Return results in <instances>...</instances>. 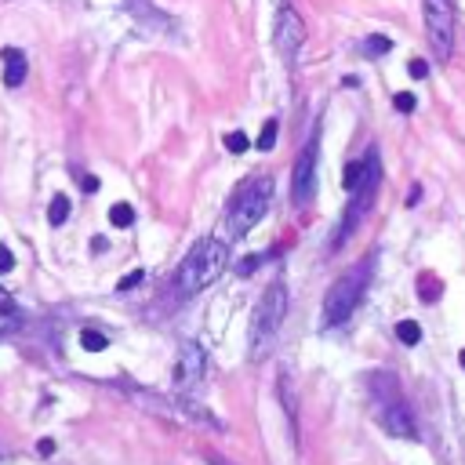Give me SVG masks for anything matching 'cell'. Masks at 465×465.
<instances>
[{
    "instance_id": "6da1fadb",
    "label": "cell",
    "mask_w": 465,
    "mask_h": 465,
    "mask_svg": "<svg viewBox=\"0 0 465 465\" xmlns=\"http://www.w3.org/2000/svg\"><path fill=\"white\" fill-rule=\"evenodd\" d=\"M367 396H371V407H374L378 426H382L389 436H400V440H414L418 436L414 414L407 407L404 393H400L396 374H389V371L367 374Z\"/></svg>"
},
{
    "instance_id": "7a4b0ae2",
    "label": "cell",
    "mask_w": 465,
    "mask_h": 465,
    "mask_svg": "<svg viewBox=\"0 0 465 465\" xmlns=\"http://www.w3.org/2000/svg\"><path fill=\"white\" fill-rule=\"evenodd\" d=\"M229 266V247L222 240H200L189 255L182 258L175 280H171V294L178 299H193L207 284H215Z\"/></svg>"
},
{
    "instance_id": "3957f363",
    "label": "cell",
    "mask_w": 465,
    "mask_h": 465,
    "mask_svg": "<svg viewBox=\"0 0 465 465\" xmlns=\"http://www.w3.org/2000/svg\"><path fill=\"white\" fill-rule=\"evenodd\" d=\"M284 316H287V287L280 280H273L255 306V316H251V331H247L251 360H262L269 353V346L277 342V334H280Z\"/></svg>"
},
{
    "instance_id": "277c9868",
    "label": "cell",
    "mask_w": 465,
    "mask_h": 465,
    "mask_svg": "<svg viewBox=\"0 0 465 465\" xmlns=\"http://www.w3.org/2000/svg\"><path fill=\"white\" fill-rule=\"evenodd\" d=\"M269 200H273V178L269 175H255L240 185V193L232 197L229 204V215H225V232L232 240L247 237L251 229L262 222V215L269 211Z\"/></svg>"
},
{
    "instance_id": "5b68a950",
    "label": "cell",
    "mask_w": 465,
    "mask_h": 465,
    "mask_svg": "<svg viewBox=\"0 0 465 465\" xmlns=\"http://www.w3.org/2000/svg\"><path fill=\"white\" fill-rule=\"evenodd\" d=\"M367 280H371V262H356L331 284L327 299H324V327H338V324L349 320L353 309L364 299Z\"/></svg>"
},
{
    "instance_id": "8992f818",
    "label": "cell",
    "mask_w": 465,
    "mask_h": 465,
    "mask_svg": "<svg viewBox=\"0 0 465 465\" xmlns=\"http://www.w3.org/2000/svg\"><path fill=\"white\" fill-rule=\"evenodd\" d=\"M378 185H382V164H378V150H371V153H367V178H364V185L353 193L346 218H342V225H338L334 240H331V247H334V251L342 247L356 229H360V222L367 218V211H371V204H374V197H378Z\"/></svg>"
},
{
    "instance_id": "52a82bcc",
    "label": "cell",
    "mask_w": 465,
    "mask_h": 465,
    "mask_svg": "<svg viewBox=\"0 0 465 465\" xmlns=\"http://www.w3.org/2000/svg\"><path fill=\"white\" fill-rule=\"evenodd\" d=\"M426 30L440 58H451L454 51V0H426Z\"/></svg>"
},
{
    "instance_id": "ba28073f",
    "label": "cell",
    "mask_w": 465,
    "mask_h": 465,
    "mask_svg": "<svg viewBox=\"0 0 465 465\" xmlns=\"http://www.w3.org/2000/svg\"><path fill=\"white\" fill-rule=\"evenodd\" d=\"M207 374V353L200 342H182V353L175 360V371H171V382H175V393L178 396H189Z\"/></svg>"
},
{
    "instance_id": "9c48e42d",
    "label": "cell",
    "mask_w": 465,
    "mask_h": 465,
    "mask_svg": "<svg viewBox=\"0 0 465 465\" xmlns=\"http://www.w3.org/2000/svg\"><path fill=\"white\" fill-rule=\"evenodd\" d=\"M316 153H320V131H313V138L306 142V150L294 160V175H291V200L306 207L316 193Z\"/></svg>"
},
{
    "instance_id": "30bf717a",
    "label": "cell",
    "mask_w": 465,
    "mask_h": 465,
    "mask_svg": "<svg viewBox=\"0 0 465 465\" xmlns=\"http://www.w3.org/2000/svg\"><path fill=\"white\" fill-rule=\"evenodd\" d=\"M302 40H306V22L299 18V11L280 8V15H277V51L284 58H294L302 48Z\"/></svg>"
},
{
    "instance_id": "8fae6325",
    "label": "cell",
    "mask_w": 465,
    "mask_h": 465,
    "mask_svg": "<svg viewBox=\"0 0 465 465\" xmlns=\"http://www.w3.org/2000/svg\"><path fill=\"white\" fill-rule=\"evenodd\" d=\"M124 8H128V11L138 18V26H145V33H153V30H171V18L160 15V11L150 4V0H128Z\"/></svg>"
},
{
    "instance_id": "7c38bea8",
    "label": "cell",
    "mask_w": 465,
    "mask_h": 465,
    "mask_svg": "<svg viewBox=\"0 0 465 465\" xmlns=\"http://www.w3.org/2000/svg\"><path fill=\"white\" fill-rule=\"evenodd\" d=\"M4 84L8 88H22V80H26V70H30V62L26 55L18 51V48H4Z\"/></svg>"
},
{
    "instance_id": "4fadbf2b",
    "label": "cell",
    "mask_w": 465,
    "mask_h": 465,
    "mask_svg": "<svg viewBox=\"0 0 465 465\" xmlns=\"http://www.w3.org/2000/svg\"><path fill=\"white\" fill-rule=\"evenodd\" d=\"M364 178H367V160H353V164H346V175H342V185L349 189V193H356V189L364 185Z\"/></svg>"
},
{
    "instance_id": "5bb4252c",
    "label": "cell",
    "mask_w": 465,
    "mask_h": 465,
    "mask_svg": "<svg viewBox=\"0 0 465 465\" xmlns=\"http://www.w3.org/2000/svg\"><path fill=\"white\" fill-rule=\"evenodd\" d=\"M66 218H70V197L58 193V197L51 200V207H48V222H51V225H66Z\"/></svg>"
},
{
    "instance_id": "9a60e30c",
    "label": "cell",
    "mask_w": 465,
    "mask_h": 465,
    "mask_svg": "<svg viewBox=\"0 0 465 465\" xmlns=\"http://www.w3.org/2000/svg\"><path fill=\"white\" fill-rule=\"evenodd\" d=\"M80 346L88 349V353H102L105 346H110V338H105L102 331H95V327H84L80 331Z\"/></svg>"
},
{
    "instance_id": "2e32d148",
    "label": "cell",
    "mask_w": 465,
    "mask_h": 465,
    "mask_svg": "<svg viewBox=\"0 0 465 465\" xmlns=\"http://www.w3.org/2000/svg\"><path fill=\"white\" fill-rule=\"evenodd\" d=\"M364 51H367L371 58H382V55H389V51H393V40H389V37H382V33H374V37H367V40H364Z\"/></svg>"
},
{
    "instance_id": "e0dca14e",
    "label": "cell",
    "mask_w": 465,
    "mask_h": 465,
    "mask_svg": "<svg viewBox=\"0 0 465 465\" xmlns=\"http://www.w3.org/2000/svg\"><path fill=\"white\" fill-rule=\"evenodd\" d=\"M396 338H400L404 346H418V342H421V327H418L414 320H400V324H396Z\"/></svg>"
},
{
    "instance_id": "ac0fdd59",
    "label": "cell",
    "mask_w": 465,
    "mask_h": 465,
    "mask_svg": "<svg viewBox=\"0 0 465 465\" xmlns=\"http://www.w3.org/2000/svg\"><path fill=\"white\" fill-rule=\"evenodd\" d=\"M110 222H113L117 229L135 225V211H131V204H117V207H110Z\"/></svg>"
},
{
    "instance_id": "d6986e66",
    "label": "cell",
    "mask_w": 465,
    "mask_h": 465,
    "mask_svg": "<svg viewBox=\"0 0 465 465\" xmlns=\"http://www.w3.org/2000/svg\"><path fill=\"white\" fill-rule=\"evenodd\" d=\"M277 131H280V124H277V120H266V124H262V135H258V142H255L262 153H269L273 145H277Z\"/></svg>"
},
{
    "instance_id": "ffe728a7",
    "label": "cell",
    "mask_w": 465,
    "mask_h": 465,
    "mask_svg": "<svg viewBox=\"0 0 465 465\" xmlns=\"http://www.w3.org/2000/svg\"><path fill=\"white\" fill-rule=\"evenodd\" d=\"M247 145H251V142H247V135H244V131H229V135H225V150H229L232 157L247 153Z\"/></svg>"
},
{
    "instance_id": "44dd1931",
    "label": "cell",
    "mask_w": 465,
    "mask_h": 465,
    "mask_svg": "<svg viewBox=\"0 0 465 465\" xmlns=\"http://www.w3.org/2000/svg\"><path fill=\"white\" fill-rule=\"evenodd\" d=\"M393 105H396V110H400V113H414V105H418V98H414L411 91H396V95H393Z\"/></svg>"
},
{
    "instance_id": "7402d4cb",
    "label": "cell",
    "mask_w": 465,
    "mask_h": 465,
    "mask_svg": "<svg viewBox=\"0 0 465 465\" xmlns=\"http://www.w3.org/2000/svg\"><path fill=\"white\" fill-rule=\"evenodd\" d=\"M142 280H145V269H135V273H128V277H124V280L117 284V291L124 294V291H131V287H138Z\"/></svg>"
},
{
    "instance_id": "603a6c76",
    "label": "cell",
    "mask_w": 465,
    "mask_h": 465,
    "mask_svg": "<svg viewBox=\"0 0 465 465\" xmlns=\"http://www.w3.org/2000/svg\"><path fill=\"white\" fill-rule=\"evenodd\" d=\"M407 73H411L414 80H426V77H429V62H426V58H411V62H407Z\"/></svg>"
},
{
    "instance_id": "cb8c5ba5",
    "label": "cell",
    "mask_w": 465,
    "mask_h": 465,
    "mask_svg": "<svg viewBox=\"0 0 465 465\" xmlns=\"http://www.w3.org/2000/svg\"><path fill=\"white\" fill-rule=\"evenodd\" d=\"M258 262H262V255H247V258L237 266V273H240V277H251V273L258 269Z\"/></svg>"
},
{
    "instance_id": "d4e9b609",
    "label": "cell",
    "mask_w": 465,
    "mask_h": 465,
    "mask_svg": "<svg viewBox=\"0 0 465 465\" xmlns=\"http://www.w3.org/2000/svg\"><path fill=\"white\" fill-rule=\"evenodd\" d=\"M11 269H15V255L0 244V273H11Z\"/></svg>"
},
{
    "instance_id": "484cf974",
    "label": "cell",
    "mask_w": 465,
    "mask_h": 465,
    "mask_svg": "<svg viewBox=\"0 0 465 465\" xmlns=\"http://www.w3.org/2000/svg\"><path fill=\"white\" fill-rule=\"evenodd\" d=\"M80 189H84V193H98V178L95 175H84L80 178Z\"/></svg>"
},
{
    "instance_id": "4316f807",
    "label": "cell",
    "mask_w": 465,
    "mask_h": 465,
    "mask_svg": "<svg viewBox=\"0 0 465 465\" xmlns=\"http://www.w3.org/2000/svg\"><path fill=\"white\" fill-rule=\"evenodd\" d=\"M40 454H44V458H51L55 454V440H40V447H37Z\"/></svg>"
},
{
    "instance_id": "83f0119b",
    "label": "cell",
    "mask_w": 465,
    "mask_h": 465,
    "mask_svg": "<svg viewBox=\"0 0 465 465\" xmlns=\"http://www.w3.org/2000/svg\"><path fill=\"white\" fill-rule=\"evenodd\" d=\"M458 360H461V367H465V349H461V353H458Z\"/></svg>"
},
{
    "instance_id": "f1b7e54d",
    "label": "cell",
    "mask_w": 465,
    "mask_h": 465,
    "mask_svg": "<svg viewBox=\"0 0 465 465\" xmlns=\"http://www.w3.org/2000/svg\"><path fill=\"white\" fill-rule=\"evenodd\" d=\"M4 294H8V291H4V287H0V299H4Z\"/></svg>"
},
{
    "instance_id": "f546056e",
    "label": "cell",
    "mask_w": 465,
    "mask_h": 465,
    "mask_svg": "<svg viewBox=\"0 0 465 465\" xmlns=\"http://www.w3.org/2000/svg\"><path fill=\"white\" fill-rule=\"evenodd\" d=\"M0 334H4V331H0Z\"/></svg>"
}]
</instances>
